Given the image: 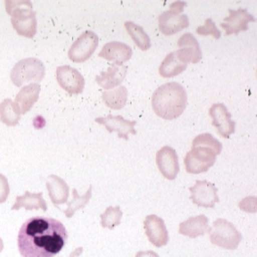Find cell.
Returning <instances> with one entry per match:
<instances>
[{"label": "cell", "mask_w": 257, "mask_h": 257, "mask_svg": "<svg viewBox=\"0 0 257 257\" xmlns=\"http://www.w3.org/2000/svg\"><path fill=\"white\" fill-rule=\"evenodd\" d=\"M67 239V231L61 221L34 216L22 225L18 234V248L23 257H55Z\"/></svg>", "instance_id": "6da1fadb"}, {"label": "cell", "mask_w": 257, "mask_h": 257, "mask_svg": "<svg viewBox=\"0 0 257 257\" xmlns=\"http://www.w3.org/2000/svg\"><path fill=\"white\" fill-rule=\"evenodd\" d=\"M221 143L210 134L199 135L193 141L192 149L185 156L186 172L193 175L208 172L214 165L216 156L221 153Z\"/></svg>", "instance_id": "7a4b0ae2"}, {"label": "cell", "mask_w": 257, "mask_h": 257, "mask_svg": "<svg viewBox=\"0 0 257 257\" xmlns=\"http://www.w3.org/2000/svg\"><path fill=\"white\" fill-rule=\"evenodd\" d=\"M152 108L159 117L166 120L178 118L186 108L187 94L183 86L170 82L160 86L152 96Z\"/></svg>", "instance_id": "3957f363"}, {"label": "cell", "mask_w": 257, "mask_h": 257, "mask_svg": "<svg viewBox=\"0 0 257 257\" xmlns=\"http://www.w3.org/2000/svg\"><path fill=\"white\" fill-rule=\"evenodd\" d=\"M6 11L11 16V23L21 36L32 38L37 31L36 13L30 0H6Z\"/></svg>", "instance_id": "277c9868"}, {"label": "cell", "mask_w": 257, "mask_h": 257, "mask_svg": "<svg viewBox=\"0 0 257 257\" xmlns=\"http://www.w3.org/2000/svg\"><path fill=\"white\" fill-rule=\"evenodd\" d=\"M209 233L212 244L229 250L237 249L242 238L241 232L233 223L222 218H218L212 223Z\"/></svg>", "instance_id": "5b68a950"}, {"label": "cell", "mask_w": 257, "mask_h": 257, "mask_svg": "<svg viewBox=\"0 0 257 257\" xmlns=\"http://www.w3.org/2000/svg\"><path fill=\"white\" fill-rule=\"evenodd\" d=\"M186 2L177 1L170 5V10L164 12L158 18L159 30L165 35H173L189 27V19L181 14Z\"/></svg>", "instance_id": "8992f818"}, {"label": "cell", "mask_w": 257, "mask_h": 257, "mask_svg": "<svg viewBox=\"0 0 257 257\" xmlns=\"http://www.w3.org/2000/svg\"><path fill=\"white\" fill-rule=\"evenodd\" d=\"M45 75L43 63L35 58H27L17 63L11 71V80L17 87L23 86L26 82H40Z\"/></svg>", "instance_id": "52a82bcc"}, {"label": "cell", "mask_w": 257, "mask_h": 257, "mask_svg": "<svg viewBox=\"0 0 257 257\" xmlns=\"http://www.w3.org/2000/svg\"><path fill=\"white\" fill-rule=\"evenodd\" d=\"M98 45V37L94 32L82 33L68 51V58L77 64L84 63L91 58Z\"/></svg>", "instance_id": "ba28073f"}, {"label": "cell", "mask_w": 257, "mask_h": 257, "mask_svg": "<svg viewBox=\"0 0 257 257\" xmlns=\"http://www.w3.org/2000/svg\"><path fill=\"white\" fill-rule=\"evenodd\" d=\"M56 76L59 85L69 95H79L84 91V77L77 69L70 65L59 66Z\"/></svg>", "instance_id": "9c48e42d"}, {"label": "cell", "mask_w": 257, "mask_h": 257, "mask_svg": "<svg viewBox=\"0 0 257 257\" xmlns=\"http://www.w3.org/2000/svg\"><path fill=\"white\" fill-rule=\"evenodd\" d=\"M189 191L191 201L199 207L213 208L219 202L216 186L207 180H197Z\"/></svg>", "instance_id": "30bf717a"}, {"label": "cell", "mask_w": 257, "mask_h": 257, "mask_svg": "<svg viewBox=\"0 0 257 257\" xmlns=\"http://www.w3.org/2000/svg\"><path fill=\"white\" fill-rule=\"evenodd\" d=\"M177 58L184 64H198L202 60V51L199 42L191 33L183 34L177 42Z\"/></svg>", "instance_id": "8fae6325"}, {"label": "cell", "mask_w": 257, "mask_h": 257, "mask_svg": "<svg viewBox=\"0 0 257 257\" xmlns=\"http://www.w3.org/2000/svg\"><path fill=\"white\" fill-rule=\"evenodd\" d=\"M250 22H256V19L250 15L246 9H229V16L225 18L223 23L220 24V27L224 30L226 35L238 34L247 31L248 23Z\"/></svg>", "instance_id": "7c38bea8"}, {"label": "cell", "mask_w": 257, "mask_h": 257, "mask_svg": "<svg viewBox=\"0 0 257 257\" xmlns=\"http://www.w3.org/2000/svg\"><path fill=\"white\" fill-rule=\"evenodd\" d=\"M145 234L149 241L156 247H162L169 242V232L164 220L155 215H147L145 219Z\"/></svg>", "instance_id": "4fadbf2b"}, {"label": "cell", "mask_w": 257, "mask_h": 257, "mask_svg": "<svg viewBox=\"0 0 257 257\" xmlns=\"http://www.w3.org/2000/svg\"><path fill=\"white\" fill-rule=\"evenodd\" d=\"M156 163L161 174L169 180H174L179 173V163L177 151L170 147L164 146L157 152Z\"/></svg>", "instance_id": "5bb4252c"}, {"label": "cell", "mask_w": 257, "mask_h": 257, "mask_svg": "<svg viewBox=\"0 0 257 257\" xmlns=\"http://www.w3.org/2000/svg\"><path fill=\"white\" fill-rule=\"evenodd\" d=\"M212 125L217 128L218 134L225 139L235 133L236 123L231 120V114L223 103H215L209 109Z\"/></svg>", "instance_id": "9a60e30c"}, {"label": "cell", "mask_w": 257, "mask_h": 257, "mask_svg": "<svg viewBox=\"0 0 257 257\" xmlns=\"http://www.w3.org/2000/svg\"><path fill=\"white\" fill-rule=\"evenodd\" d=\"M96 122L104 126L109 133H117L120 139H124L126 141H128L130 134H137V131L135 130L137 122L126 120L122 116L108 115L106 117H98L96 118Z\"/></svg>", "instance_id": "2e32d148"}, {"label": "cell", "mask_w": 257, "mask_h": 257, "mask_svg": "<svg viewBox=\"0 0 257 257\" xmlns=\"http://www.w3.org/2000/svg\"><path fill=\"white\" fill-rule=\"evenodd\" d=\"M133 50L132 48L119 41H112L106 43L98 54V57L103 58L107 61L113 62L116 65H123L124 63L128 62L132 58Z\"/></svg>", "instance_id": "e0dca14e"}, {"label": "cell", "mask_w": 257, "mask_h": 257, "mask_svg": "<svg viewBox=\"0 0 257 257\" xmlns=\"http://www.w3.org/2000/svg\"><path fill=\"white\" fill-rule=\"evenodd\" d=\"M210 227L209 226V218L204 215H198L195 217H190L187 220L181 222L179 225V234L187 236L191 239L204 236L206 233H209Z\"/></svg>", "instance_id": "ac0fdd59"}, {"label": "cell", "mask_w": 257, "mask_h": 257, "mask_svg": "<svg viewBox=\"0 0 257 257\" xmlns=\"http://www.w3.org/2000/svg\"><path fill=\"white\" fill-rule=\"evenodd\" d=\"M128 67L126 65L112 64L106 71L96 76V82L103 89L109 90L119 86L126 77Z\"/></svg>", "instance_id": "d6986e66"}, {"label": "cell", "mask_w": 257, "mask_h": 257, "mask_svg": "<svg viewBox=\"0 0 257 257\" xmlns=\"http://www.w3.org/2000/svg\"><path fill=\"white\" fill-rule=\"evenodd\" d=\"M46 187L48 190L49 197L55 206L67 203L69 187L63 178L55 175L49 176Z\"/></svg>", "instance_id": "ffe728a7"}, {"label": "cell", "mask_w": 257, "mask_h": 257, "mask_svg": "<svg viewBox=\"0 0 257 257\" xmlns=\"http://www.w3.org/2000/svg\"><path fill=\"white\" fill-rule=\"evenodd\" d=\"M40 90V85L37 83H32L22 88L14 101L21 114H26L32 109L34 103L38 100Z\"/></svg>", "instance_id": "44dd1931"}, {"label": "cell", "mask_w": 257, "mask_h": 257, "mask_svg": "<svg viewBox=\"0 0 257 257\" xmlns=\"http://www.w3.org/2000/svg\"><path fill=\"white\" fill-rule=\"evenodd\" d=\"M26 210L32 209H42L46 211L48 209L46 201L43 198V193H31L29 191L25 192L22 196H17L14 206L12 207L13 210H19L20 209Z\"/></svg>", "instance_id": "7402d4cb"}, {"label": "cell", "mask_w": 257, "mask_h": 257, "mask_svg": "<svg viewBox=\"0 0 257 257\" xmlns=\"http://www.w3.org/2000/svg\"><path fill=\"white\" fill-rule=\"evenodd\" d=\"M128 90L125 86H119L111 91L102 93V100L109 108L119 110L122 109L127 102Z\"/></svg>", "instance_id": "603a6c76"}, {"label": "cell", "mask_w": 257, "mask_h": 257, "mask_svg": "<svg viewBox=\"0 0 257 257\" xmlns=\"http://www.w3.org/2000/svg\"><path fill=\"white\" fill-rule=\"evenodd\" d=\"M186 67L187 64L182 63L177 58L176 53L173 52L169 54L161 64L159 73L161 76L165 78H171L183 72L186 69Z\"/></svg>", "instance_id": "cb8c5ba5"}, {"label": "cell", "mask_w": 257, "mask_h": 257, "mask_svg": "<svg viewBox=\"0 0 257 257\" xmlns=\"http://www.w3.org/2000/svg\"><path fill=\"white\" fill-rule=\"evenodd\" d=\"M21 119V112L16 105V103L10 99L5 98L0 103V120L7 126L13 127L19 124Z\"/></svg>", "instance_id": "d4e9b609"}, {"label": "cell", "mask_w": 257, "mask_h": 257, "mask_svg": "<svg viewBox=\"0 0 257 257\" xmlns=\"http://www.w3.org/2000/svg\"><path fill=\"white\" fill-rule=\"evenodd\" d=\"M125 28L135 44L143 51H146L151 47V40L145 30L133 22H126Z\"/></svg>", "instance_id": "484cf974"}, {"label": "cell", "mask_w": 257, "mask_h": 257, "mask_svg": "<svg viewBox=\"0 0 257 257\" xmlns=\"http://www.w3.org/2000/svg\"><path fill=\"white\" fill-rule=\"evenodd\" d=\"M92 189H93V187L91 185L87 193L83 196H80L77 192V190L75 188H73V190H72V196H73L72 201L67 204L68 207H67V209L64 210L65 216L67 218H71L78 209L85 208V206L89 203L90 199L92 198Z\"/></svg>", "instance_id": "4316f807"}, {"label": "cell", "mask_w": 257, "mask_h": 257, "mask_svg": "<svg viewBox=\"0 0 257 257\" xmlns=\"http://www.w3.org/2000/svg\"><path fill=\"white\" fill-rule=\"evenodd\" d=\"M123 212L120 207H108L103 213L100 214V224L103 228H108L110 230L121 223Z\"/></svg>", "instance_id": "83f0119b"}, {"label": "cell", "mask_w": 257, "mask_h": 257, "mask_svg": "<svg viewBox=\"0 0 257 257\" xmlns=\"http://www.w3.org/2000/svg\"><path fill=\"white\" fill-rule=\"evenodd\" d=\"M197 33L203 36H207V35H212L215 39H219L221 36L220 32L216 29L215 24L212 22L211 19H208L205 22V25L202 27H199L197 29Z\"/></svg>", "instance_id": "f1b7e54d"}, {"label": "cell", "mask_w": 257, "mask_h": 257, "mask_svg": "<svg viewBox=\"0 0 257 257\" xmlns=\"http://www.w3.org/2000/svg\"><path fill=\"white\" fill-rule=\"evenodd\" d=\"M10 193V186L8 179L5 176L0 174V204H3L8 199Z\"/></svg>", "instance_id": "f546056e"}, {"label": "cell", "mask_w": 257, "mask_h": 257, "mask_svg": "<svg viewBox=\"0 0 257 257\" xmlns=\"http://www.w3.org/2000/svg\"><path fill=\"white\" fill-rule=\"evenodd\" d=\"M136 257H160L158 255V253H156L155 251L152 250H145V251H139Z\"/></svg>", "instance_id": "4dcf8cb0"}, {"label": "cell", "mask_w": 257, "mask_h": 257, "mask_svg": "<svg viewBox=\"0 0 257 257\" xmlns=\"http://www.w3.org/2000/svg\"><path fill=\"white\" fill-rule=\"evenodd\" d=\"M82 252H83V247L80 246V247H78V248L74 249V250L70 253L69 257H79L81 254H82Z\"/></svg>", "instance_id": "1f68e13d"}, {"label": "cell", "mask_w": 257, "mask_h": 257, "mask_svg": "<svg viewBox=\"0 0 257 257\" xmlns=\"http://www.w3.org/2000/svg\"><path fill=\"white\" fill-rule=\"evenodd\" d=\"M3 248H4V243H3V241H2V239L0 238V253H1V251L3 250Z\"/></svg>", "instance_id": "d6a6232c"}]
</instances>
